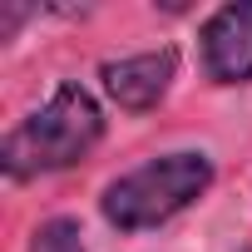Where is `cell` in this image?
Here are the masks:
<instances>
[{
	"label": "cell",
	"instance_id": "7a4b0ae2",
	"mask_svg": "<svg viewBox=\"0 0 252 252\" xmlns=\"http://www.w3.org/2000/svg\"><path fill=\"white\" fill-rule=\"evenodd\" d=\"M213 183L208 154H163L139 163L134 173H124L104 188L99 208L119 232H149L168 218H178L188 203H198Z\"/></svg>",
	"mask_w": 252,
	"mask_h": 252
},
{
	"label": "cell",
	"instance_id": "277c9868",
	"mask_svg": "<svg viewBox=\"0 0 252 252\" xmlns=\"http://www.w3.org/2000/svg\"><path fill=\"white\" fill-rule=\"evenodd\" d=\"M173 69H178L173 50H149V55H129V60H109L99 69V79H104V89H109V99L119 109L144 114V109H154L168 94Z\"/></svg>",
	"mask_w": 252,
	"mask_h": 252
},
{
	"label": "cell",
	"instance_id": "3957f363",
	"mask_svg": "<svg viewBox=\"0 0 252 252\" xmlns=\"http://www.w3.org/2000/svg\"><path fill=\"white\" fill-rule=\"evenodd\" d=\"M203 69L218 84H247L252 79V0L222 5L203 25Z\"/></svg>",
	"mask_w": 252,
	"mask_h": 252
},
{
	"label": "cell",
	"instance_id": "5b68a950",
	"mask_svg": "<svg viewBox=\"0 0 252 252\" xmlns=\"http://www.w3.org/2000/svg\"><path fill=\"white\" fill-rule=\"evenodd\" d=\"M25 252H84V232L74 218H50V222H40V232L30 237Z\"/></svg>",
	"mask_w": 252,
	"mask_h": 252
},
{
	"label": "cell",
	"instance_id": "6da1fadb",
	"mask_svg": "<svg viewBox=\"0 0 252 252\" xmlns=\"http://www.w3.org/2000/svg\"><path fill=\"white\" fill-rule=\"evenodd\" d=\"M104 134V114L84 84H60L30 119H20L0 144V168L10 178H40L79 163Z\"/></svg>",
	"mask_w": 252,
	"mask_h": 252
}]
</instances>
